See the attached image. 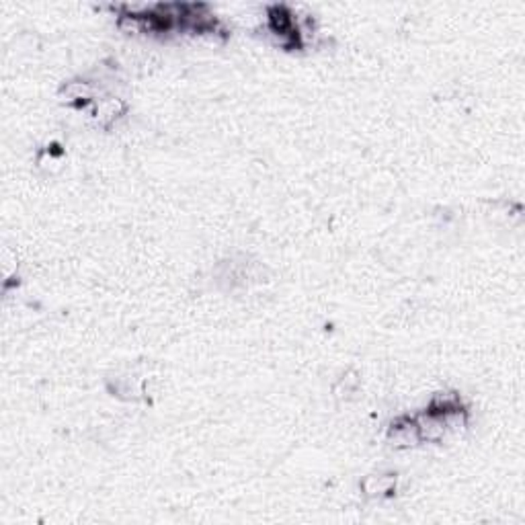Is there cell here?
<instances>
[{
    "mask_svg": "<svg viewBox=\"0 0 525 525\" xmlns=\"http://www.w3.org/2000/svg\"><path fill=\"white\" fill-rule=\"evenodd\" d=\"M388 439L396 445V447H410V445H417L420 441L419 431H417V423L415 419H406L401 417L396 419L390 429H388Z\"/></svg>",
    "mask_w": 525,
    "mask_h": 525,
    "instance_id": "6da1fadb",
    "label": "cell"
},
{
    "mask_svg": "<svg viewBox=\"0 0 525 525\" xmlns=\"http://www.w3.org/2000/svg\"><path fill=\"white\" fill-rule=\"evenodd\" d=\"M396 487V474L392 472H378L368 474L361 480V490L368 499H382L392 494V490Z\"/></svg>",
    "mask_w": 525,
    "mask_h": 525,
    "instance_id": "7a4b0ae2",
    "label": "cell"
},
{
    "mask_svg": "<svg viewBox=\"0 0 525 525\" xmlns=\"http://www.w3.org/2000/svg\"><path fill=\"white\" fill-rule=\"evenodd\" d=\"M415 423H417L420 441H439V439H443L445 431H447L441 415L429 410V408L425 413H420L419 417H415Z\"/></svg>",
    "mask_w": 525,
    "mask_h": 525,
    "instance_id": "3957f363",
    "label": "cell"
},
{
    "mask_svg": "<svg viewBox=\"0 0 525 525\" xmlns=\"http://www.w3.org/2000/svg\"><path fill=\"white\" fill-rule=\"evenodd\" d=\"M359 384H361L359 373H355V371H347V373H343V376L334 382L333 392L339 396V398H349L351 394H355V392H357Z\"/></svg>",
    "mask_w": 525,
    "mask_h": 525,
    "instance_id": "277c9868",
    "label": "cell"
},
{
    "mask_svg": "<svg viewBox=\"0 0 525 525\" xmlns=\"http://www.w3.org/2000/svg\"><path fill=\"white\" fill-rule=\"evenodd\" d=\"M62 92L66 95L68 101H80L83 103V101H88L92 97V87L88 83L76 80V83H68L66 87L62 88Z\"/></svg>",
    "mask_w": 525,
    "mask_h": 525,
    "instance_id": "5b68a950",
    "label": "cell"
},
{
    "mask_svg": "<svg viewBox=\"0 0 525 525\" xmlns=\"http://www.w3.org/2000/svg\"><path fill=\"white\" fill-rule=\"evenodd\" d=\"M123 111V103L117 99H107L101 105L97 107V115L103 120H115Z\"/></svg>",
    "mask_w": 525,
    "mask_h": 525,
    "instance_id": "8992f818",
    "label": "cell"
}]
</instances>
